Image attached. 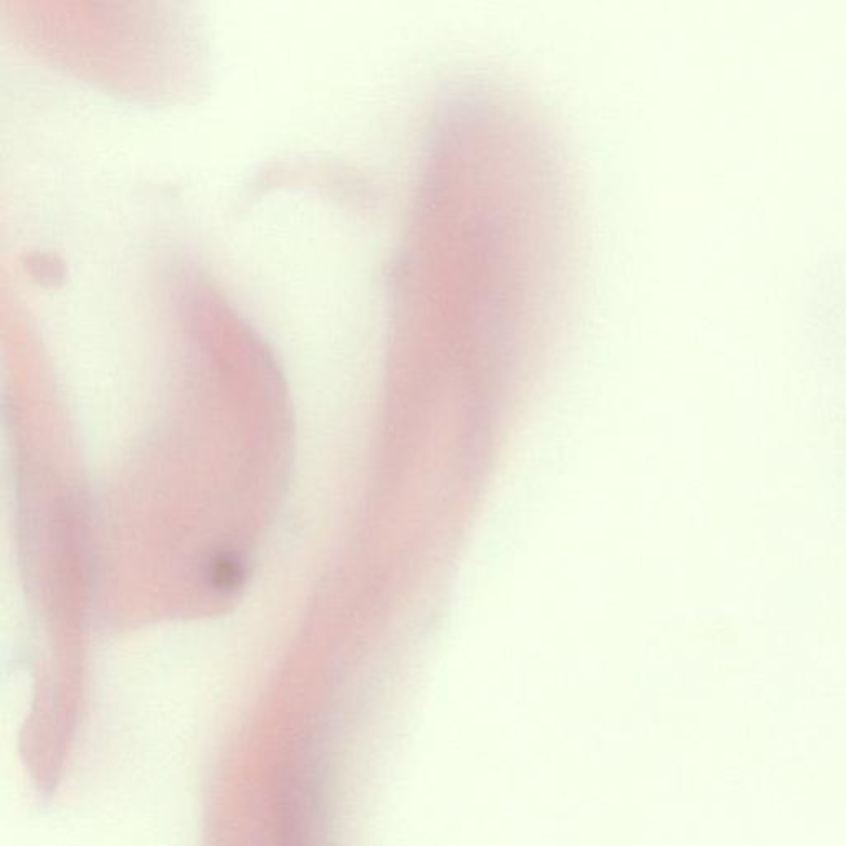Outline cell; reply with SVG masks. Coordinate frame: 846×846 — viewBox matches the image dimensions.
<instances>
[{
	"label": "cell",
	"mask_w": 846,
	"mask_h": 846,
	"mask_svg": "<svg viewBox=\"0 0 846 846\" xmlns=\"http://www.w3.org/2000/svg\"><path fill=\"white\" fill-rule=\"evenodd\" d=\"M240 574L242 572H240L237 562L229 561L227 557L222 559L219 564H215L214 569H212V579H214L215 585L219 589H230V587H233V585L237 584Z\"/></svg>",
	"instance_id": "obj_1"
}]
</instances>
